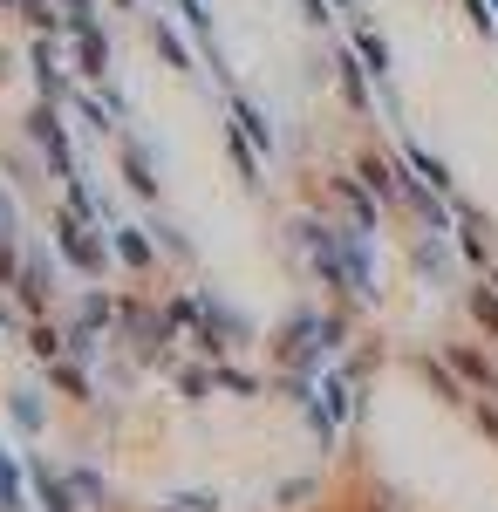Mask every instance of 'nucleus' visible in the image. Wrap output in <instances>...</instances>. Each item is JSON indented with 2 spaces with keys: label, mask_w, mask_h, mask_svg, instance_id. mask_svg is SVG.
<instances>
[{
  "label": "nucleus",
  "mask_w": 498,
  "mask_h": 512,
  "mask_svg": "<svg viewBox=\"0 0 498 512\" xmlns=\"http://www.w3.org/2000/svg\"><path fill=\"white\" fill-rule=\"evenodd\" d=\"M116 253H123L130 267H151V239H144V233H123V239H116Z\"/></svg>",
  "instance_id": "39448f33"
},
{
  "label": "nucleus",
  "mask_w": 498,
  "mask_h": 512,
  "mask_svg": "<svg viewBox=\"0 0 498 512\" xmlns=\"http://www.w3.org/2000/svg\"><path fill=\"white\" fill-rule=\"evenodd\" d=\"M48 294H55V267H48V260L35 253V260L21 267V301H28V308H41Z\"/></svg>",
  "instance_id": "f03ea898"
},
{
  "label": "nucleus",
  "mask_w": 498,
  "mask_h": 512,
  "mask_svg": "<svg viewBox=\"0 0 498 512\" xmlns=\"http://www.w3.org/2000/svg\"><path fill=\"white\" fill-rule=\"evenodd\" d=\"M123 178H130V192H144V198L157 192V178H151V158H144V151H137V144H130V151H123Z\"/></svg>",
  "instance_id": "7ed1b4c3"
},
{
  "label": "nucleus",
  "mask_w": 498,
  "mask_h": 512,
  "mask_svg": "<svg viewBox=\"0 0 498 512\" xmlns=\"http://www.w3.org/2000/svg\"><path fill=\"white\" fill-rule=\"evenodd\" d=\"M35 492H41V506H48V512H76V506H69V492H62L48 472H35Z\"/></svg>",
  "instance_id": "20e7f679"
},
{
  "label": "nucleus",
  "mask_w": 498,
  "mask_h": 512,
  "mask_svg": "<svg viewBox=\"0 0 498 512\" xmlns=\"http://www.w3.org/2000/svg\"><path fill=\"white\" fill-rule=\"evenodd\" d=\"M55 233H62V246H69V260H76V267H89V274H103V260H110V253H103V239H89V233L76 226V219H62Z\"/></svg>",
  "instance_id": "f257e3e1"
}]
</instances>
